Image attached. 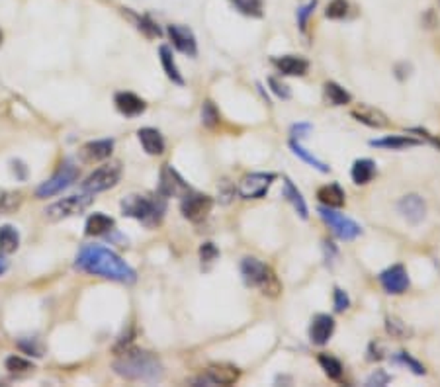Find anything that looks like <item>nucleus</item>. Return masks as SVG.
<instances>
[{
    "instance_id": "obj_1",
    "label": "nucleus",
    "mask_w": 440,
    "mask_h": 387,
    "mask_svg": "<svg viewBox=\"0 0 440 387\" xmlns=\"http://www.w3.org/2000/svg\"><path fill=\"white\" fill-rule=\"evenodd\" d=\"M74 266L81 272L100 276L112 282L133 283L137 280L136 270L120 254L102 245H84L76 254Z\"/></svg>"
},
{
    "instance_id": "obj_2",
    "label": "nucleus",
    "mask_w": 440,
    "mask_h": 387,
    "mask_svg": "<svg viewBox=\"0 0 440 387\" xmlns=\"http://www.w3.org/2000/svg\"><path fill=\"white\" fill-rule=\"evenodd\" d=\"M115 374L129 381L157 384L165 377V366L161 358L141 348H124L114 360Z\"/></svg>"
},
{
    "instance_id": "obj_3",
    "label": "nucleus",
    "mask_w": 440,
    "mask_h": 387,
    "mask_svg": "<svg viewBox=\"0 0 440 387\" xmlns=\"http://www.w3.org/2000/svg\"><path fill=\"white\" fill-rule=\"evenodd\" d=\"M167 211V198L161 194H151V196H141V194H131L122 199V213L126 217L143 223L145 227H157L165 217Z\"/></svg>"
},
{
    "instance_id": "obj_4",
    "label": "nucleus",
    "mask_w": 440,
    "mask_h": 387,
    "mask_svg": "<svg viewBox=\"0 0 440 387\" xmlns=\"http://www.w3.org/2000/svg\"><path fill=\"white\" fill-rule=\"evenodd\" d=\"M241 276L245 286L249 288H256L261 290L264 295L268 297H276L278 293L282 292V283L278 282L276 274L272 272V268L268 264H264L254 256H247L241 261Z\"/></svg>"
},
{
    "instance_id": "obj_5",
    "label": "nucleus",
    "mask_w": 440,
    "mask_h": 387,
    "mask_svg": "<svg viewBox=\"0 0 440 387\" xmlns=\"http://www.w3.org/2000/svg\"><path fill=\"white\" fill-rule=\"evenodd\" d=\"M124 174V167L120 160H110L104 163L102 167H98L83 182V192H90V194H98V192H106V190L114 188L120 182V178Z\"/></svg>"
},
{
    "instance_id": "obj_6",
    "label": "nucleus",
    "mask_w": 440,
    "mask_h": 387,
    "mask_svg": "<svg viewBox=\"0 0 440 387\" xmlns=\"http://www.w3.org/2000/svg\"><path fill=\"white\" fill-rule=\"evenodd\" d=\"M76 178H79V168L74 167V163L71 158H67V160H63V163L59 165L57 172H55L49 180H45L40 188L35 190V196L40 199L57 196L59 192H63V190L69 188Z\"/></svg>"
},
{
    "instance_id": "obj_7",
    "label": "nucleus",
    "mask_w": 440,
    "mask_h": 387,
    "mask_svg": "<svg viewBox=\"0 0 440 387\" xmlns=\"http://www.w3.org/2000/svg\"><path fill=\"white\" fill-rule=\"evenodd\" d=\"M92 196L95 194L84 192V194H79V196H69V198L59 199V201H55L45 210V220L63 221L69 220V217H74V215H79V213H83L84 210L90 208V204L95 199Z\"/></svg>"
},
{
    "instance_id": "obj_8",
    "label": "nucleus",
    "mask_w": 440,
    "mask_h": 387,
    "mask_svg": "<svg viewBox=\"0 0 440 387\" xmlns=\"http://www.w3.org/2000/svg\"><path fill=\"white\" fill-rule=\"evenodd\" d=\"M211 208H213V198L196 190H190L180 198V211L192 223H202L208 220Z\"/></svg>"
},
{
    "instance_id": "obj_9",
    "label": "nucleus",
    "mask_w": 440,
    "mask_h": 387,
    "mask_svg": "<svg viewBox=\"0 0 440 387\" xmlns=\"http://www.w3.org/2000/svg\"><path fill=\"white\" fill-rule=\"evenodd\" d=\"M319 215H321V220L325 221L327 225L333 229V233H335L336 237L343 239V241H355L357 237L362 235V227L358 225L357 221L346 217V215L339 213V211H335V208L321 206V208H319Z\"/></svg>"
},
{
    "instance_id": "obj_10",
    "label": "nucleus",
    "mask_w": 440,
    "mask_h": 387,
    "mask_svg": "<svg viewBox=\"0 0 440 387\" xmlns=\"http://www.w3.org/2000/svg\"><path fill=\"white\" fill-rule=\"evenodd\" d=\"M276 180L274 172H251L245 174L237 184V194L243 199H261L268 194V190Z\"/></svg>"
},
{
    "instance_id": "obj_11",
    "label": "nucleus",
    "mask_w": 440,
    "mask_h": 387,
    "mask_svg": "<svg viewBox=\"0 0 440 387\" xmlns=\"http://www.w3.org/2000/svg\"><path fill=\"white\" fill-rule=\"evenodd\" d=\"M241 377V370L233 364H211L206 368L204 376L194 379L192 384L198 386H233Z\"/></svg>"
},
{
    "instance_id": "obj_12",
    "label": "nucleus",
    "mask_w": 440,
    "mask_h": 387,
    "mask_svg": "<svg viewBox=\"0 0 440 387\" xmlns=\"http://www.w3.org/2000/svg\"><path fill=\"white\" fill-rule=\"evenodd\" d=\"M188 182L184 178L180 176L179 172L170 165H165L161 168V174H158V194L165 196V198H182L186 192H190Z\"/></svg>"
},
{
    "instance_id": "obj_13",
    "label": "nucleus",
    "mask_w": 440,
    "mask_h": 387,
    "mask_svg": "<svg viewBox=\"0 0 440 387\" xmlns=\"http://www.w3.org/2000/svg\"><path fill=\"white\" fill-rule=\"evenodd\" d=\"M377 280L382 283V288L391 295H401V293L407 292L409 286H411L409 274L403 264H393V266L386 268L377 276Z\"/></svg>"
},
{
    "instance_id": "obj_14",
    "label": "nucleus",
    "mask_w": 440,
    "mask_h": 387,
    "mask_svg": "<svg viewBox=\"0 0 440 387\" xmlns=\"http://www.w3.org/2000/svg\"><path fill=\"white\" fill-rule=\"evenodd\" d=\"M398 211L407 223L419 225L427 217V201L419 194H407L398 201Z\"/></svg>"
},
{
    "instance_id": "obj_15",
    "label": "nucleus",
    "mask_w": 440,
    "mask_h": 387,
    "mask_svg": "<svg viewBox=\"0 0 440 387\" xmlns=\"http://www.w3.org/2000/svg\"><path fill=\"white\" fill-rule=\"evenodd\" d=\"M168 35H170L172 45H174L180 53H184V55H188V57H196V55H198V42H196V35H194V32L190 30L188 26L170 24V26H168Z\"/></svg>"
},
{
    "instance_id": "obj_16",
    "label": "nucleus",
    "mask_w": 440,
    "mask_h": 387,
    "mask_svg": "<svg viewBox=\"0 0 440 387\" xmlns=\"http://www.w3.org/2000/svg\"><path fill=\"white\" fill-rule=\"evenodd\" d=\"M114 151V139H98V141H88L81 147L79 151V157L83 163H88V165H95V163H100V160H106L110 158Z\"/></svg>"
},
{
    "instance_id": "obj_17",
    "label": "nucleus",
    "mask_w": 440,
    "mask_h": 387,
    "mask_svg": "<svg viewBox=\"0 0 440 387\" xmlns=\"http://www.w3.org/2000/svg\"><path fill=\"white\" fill-rule=\"evenodd\" d=\"M335 333V319L331 315L319 313L315 315L313 321L309 324V340L317 346L327 345Z\"/></svg>"
},
{
    "instance_id": "obj_18",
    "label": "nucleus",
    "mask_w": 440,
    "mask_h": 387,
    "mask_svg": "<svg viewBox=\"0 0 440 387\" xmlns=\"http://www.w3.org/2000/svg\"><path fill=\"white\" fill-rule=\"evenodd\" d=\"M274 67L284 74V76H304L309 71V61L300 57V55H282L274 57Z\"/></svg>"
},
{
    "instance_id": "obj_19",
    "label": "nucleus",
    "mask_w": 440,
    "mask_h": 387,
    "mask_svg": "<svg viewBox=\"0 0 440 387\" xmlns=\"http://www.w3.org/2000/svg\"><path fill=\"white\" fill-rule=\"evenodd\" d=\"M114 104L117 108V112L126 115V117H137L147 110L145 100H141L133 92H117L114 98Z\"/></svg>"
},
{
    "instance_id": "obj_20",
    "label": "nucleus",
    "mask_w": 440,
    "mask_h": 387,
    "mask_svg": "<svg viewBox=\"0 0 440 387\" xmlns=\"http://www.w3.org/2000/svg\"><path fill=\"white\" fill-rule=\"evenodd\" d=\"M352 117L360 122V124H364L368 127H376V129H382V127L388 126V115L384 114L382 110H377L374 106H368V104H360L357 106L352 112Z\"/></svg>"
},
{
    "instance_id": "obj_21",
    "label": "nucleus",
    "mask_w": 440,
    "mask_h": 387,
    "mask_svg": "<svg viewBox=\"0 0 440 387\" xmlns=\"http://www.w3.org/2000/svg\"><path fill=\"white\" fill-rule=\"evenodd\" d=\"M137 137H139V143L147 155L157 157V155L165 153V137L161 135V131L155 127H141L137 131Z\"/></svg>"
},
{
    "instance_id": "obj_22",
    "label": "nucleus",
    "mask_w": 440,
    "mask_h": 387,
    "mask_svg": "<svg viewBox=\"0 0 440 387\" xmlns=\"http://www.w3.org/2000/svg\"><path fill=\"white\" fill-rule=\"evenodd\" d=\"M370 145L377 147V149H389V151H401L407 147H419L423 145V139H415L409 135H388L384 139H372Z\"/></svg>"
},
{
    "instance_id": "obj_23",
    "label": "nucleus",
    "mask_w": 440,
    "mask_h": 387,
    "mask_svg": "<svg viewBox=\"0 0 440 387\" xmlns=\"http://www.w3.org/2000/svg\"><path fill=\"white\" fill-rule=\"evenodd\" d=\"M115 221L114 217H110V215H106L102 211H96L92 213L88 220H86V235L88 237H100V235H106V233H110V231L114 229Z\"/></svg>"
},
{
    "instance_id": "obj_24",
    "label": "nucleus",
    "mask_w": 440,
    "mask_h": 387,
    "mask_svg": "<svg viewBox=\"0 0 440 387\" xmlns=\"http://www.w3.org/2000/svg\"><path fill=\"white\" fill-rule=\"evenodd\" d=\"M317 199L321 201V206L327 208H343L345 206V190L339 184H325L317 190Z\"/></svg>"
},
{
    "instance_id": "obj_25",
    "label": "nucleus",
    "mask_w": 440,
    "mask_h": 387,
    "mask_svg": "<svg viewBox=\"0 0 440 387\" xmlns=\"http://www.w3.org/2000/svg\"><path fill=\"white\" fill-rule=\"evenodd\" d=\"M376 174V163L372 158H358L350 168V176L352 182L358 186H364L368 182H372V178Z\"/></svg>"
},
{
    "instance_id": "obj_26",
    "label": "nucleus",
    "mask_w": 440,
    "mask_h": 387,
    "mask_svg": "<svg viewBox=\"0 0 440 387\" xmlns=\"http://www.w3.org/2000/svg\"><path fill=\"white\" fill-rule=\"evenodd\" d=\"M284 198L288 199L293 206V210L298 211V215L302 220H307L309 217V210H307V204H305L302 192L298 190V186L293 184L290 178H284Z\"/></svg>"
},
{
    "instance_id": "obj_27",
    "label": "nucleus",
    "mask_w": 440,
    "mask_h": 387,
    "mask_svg": "<svg viewBox=\"0 0 440 387\" xmlns=\"http://www.w3.org/2000/svg\"><path fill=\"white\" fill-rule=\"evenodd\" d=\"M158 55H161V65H163V69H165L168 79L174 84H179V86H184V76L180 74L179 65H177L174 57H172L170 47L168 45H161L158 47Z\"/></svg>"
},
{
    "instance_id": "obj_28",
    "label": "nucleus",
    "mask_w": 440,
    "mask_h": 387,
    "mask_svg": "<svg viewBox=\"0 0 440 387\" xmlns=\"http://www.w3.org/2000/svg\"><path fill=\"white\" fill-rule=\"evenodd\" d=\"M290 149H292V153L295 155V157L302 158L304 163H307V165H309L311 168H315V170H319V172H323V174L331 170V167H329L327 163H323L321 158H317L315 155H311L307 149H304V147H302V143H300V141L290 139Z\"/></svg>"
},
{
    "instance_id": "obj_29",
    "label": "nucleus",
    "mask_w": 440,
    "mask_h": 387,
    "mask_svg": "<svg viewBox=\"0 0 440 387\" xmlns=\"http://www.w3.org/2000/svg\"><path fill=\"white\" fill-rule=\"evenodd\" d=\"M20 247V233L12 225L0 227V254H12Z\"/></svg>"
},
{
    "instance_id": "obj_30",
    "label": "nucleus",
    "mask_w": 440,
    "mask_h": 387,
    "mask_svg": "<svg viewBox=\"0 0 440 387\" xmlns=\"http://www.w3.org/2000/svg\"><path fill=\"white\" fill-rule=\"evenodd\" d=\"M325 98L329 100V104L331 106H346L350 104V100H352V96L348 90H345L341 84L333 83V81H329L325 83Z\"/></svg>"
},
{
    "instance_id": "obj_31",
    "label": "nucleus",
    "mask_w": 440,
    "mask_h": 387,
    "mask_svg": "<svg viewBox=\"0 0 440 387\" xmlns=\"http://www.w3.org/2000/svg\"><path fill=\"white\" fill-rule=\"evenodd\" d=\"M319 366L323 368V372H325L327 376L331 377V379H341L343 377V372H345V368L341 364V360H336L335 356H329V354H319Z\"/></svg>"
},
{
    "instance_id": "obj_32",
    "label": "nucleus",
    "mask_w": 440,
    "mask_h": 387,
    "mask_svg": "<svg viewBox=\"0 0 440 387\" xmlns=\"http://www.w3.org/2000/svg\"><path fill=\"white\" fill-rule=\"evenodd\" d=\"M391 360H393L396 364H399V366H405L407 370H411L415 376H425V374H427V370H425V366L421 364L419 360H415V358L409 354V352H405V350H401V352H398V354H393Z\"/></svg>"
},
{
    "instance_id": "obj_33",
    "label": "nucleus",
    "mask_w": 440,
    "mask_h": 387,
    "mask_svg": "<svg viewBox=\"0 0 440 387\" xmlns=\"http://www.w3.org/2000/svg\"><path fill=\"white\" fill-rule=\"evenodd\" d=\"M235 6V10H239L245 16L251 18H262V0H229Z\"/></svg>"
},
{
    "instance_id": "obj_34",
    "label": "nucleus",
    "mask_w": 440,
    "mask_h": 387,
    "mask_svg": "<svg viewBox=\"0 0 440 387\" xmlns=\"http://www.w3.org/2000/svg\"><path fill=\"white\" fill-rule=\"evenodd\" d=\"M4 366H6V370H8L10 374H30V372L35 370V366H33L30 360H26V358H22V356L16 354L8 356L6 362H4Z\"/></svg>"
},
{
    "instance_id": "obj_35",
    "label": "nucleus",
    "mask_w": 440,
    "mask_h": 387,
    "mask_svg": "<svg viewBox=\"0 0 440 387\" xmlns=\"http://www.w3.org/2000/svg\"><path fill=\"white\" fill-rule=\"evenodd\" d=\"M386 331H388V335L393 336V338H407V336L411 335L407 324L403 323L399 317H396V315L386 317Z\"/></svg>"
},
{
    "instance_id": "obj_36",
    "label": "nucleus",
    "mask_w": 440,
    "mask_h": 387,
    "mask_svg": "<svg viewBox=\"0 0 440 387\" xmlns=\"http://www.w3.org/2000/svg\"><path fill=\"white\" fill-rule=\"evenodd\" d=\"M220 110L215 108V104H213L211 100H206L204 106H202V124L206 127H210V129H213V127L220 126Z\"/></svg>"
},
{
    "instance_id": "obj_37",
    "label": "nucleus",
    "mask_w": 440,
    "mask_h": 387,
    "mask_svg": "<svg viewBox=\"0 0 440 387\" xmlns=\"http://www.w3.org/2000/svg\"><path fill=\"white\" fill-rule=\"evenodd\" d=\"M22 206L20 192H2L0 194V213H12Z\"/></svg>"
},
{
    "instance_id": "obj_38",
    "label": "nucleus",
    "mask_w": 440,
    "mask_h": 387,
    "mask_svg": "<svg viewBox=\"0 0 440 387\" xmlns=\"http://www.w3.org/2000/svg\"><path fill=\"white\" fill-rule=\"evenodd\" d=\"M348 14V2L346 0H331L327 4L325 16L329 20H343Z\"/></svg>"
},
{
    "instance_id": "obj_39",
    "label": "nucleus",
    "mask_w": 440,
    "mask_h": 387,
    "mask_svg": "<svg viewBox=\"0 0 440 387\" xmlns=\"http://www.w3.org/2000/svg\"><path fill=\"white\" fill-rule=\"evenodd\" d=\"M18 346H20L26 354L35 356V358H42L43 356V345L40 343V338H35V336H32V338H30V336L20 338V340H18Z\"/></svg>"
},
{
    "instance_id": "obj_40",
    "label": "nucleus",
    "mask_w": 440,
    "mask_h": 387,
    "mask_svg": "<svg viewBox=\"0 0 440 387\" xmlns=\"http://www.w3.org/2000/svg\"><path fill=\"white\" fill-rule=\"evenodd\" d=\"M220 258V251H218V247L213 245V242H204L202 247H199V261H202V266H210L213 262Z\"/></svg>"
},
{
    "instance_id": "obj_41",
    "label": "nucleus",
    "mask_w": 440,
    "mask_h": 387,
    "mask_svg": "<svg viewBox=\"0 0 440 387\" xmlns=\"http://www.w3.org/2000/svg\"><path fill=\"white\" fill-rule=\"evenodd\" d=\"M137 28H139V32H143L149 38V40H153V38H158L161 35V28H158V24L151 20L149 16H141V18H137Z\"/></svg>"
},
{
    "instance_id": "obj_42",
    "label": "nucleus",
    "mask_w": 440,
    "mask_h": 387,
    "mask_svg": "<svg viewBox=\"0 0 440 387\" xmlns=\"http://www.w3.org/2000/svg\"><path fill=\"white\" fill-rule=\"evenodd\" d=\"M315 6H317V0H309L307 4L298 8V14H295V16H298V26H300L302 32L307 30V20H309V16L313 14Z\"/></svg>"
},
{
    "instance_id": "obj_43",
    "label": "nucleus",
    "mask_w": 440,
    "mask_h": 387,
    "mask_svg": "<svg viewBox=\"0 0 440 387\" xmlns=\"http://www.w3.org/2000/svg\"><path fill=\"white\" fill-rule=\"evenodd\" d=\"M268 84H270V90H272L274 94L278 96V98H282V100H290V98H292V90H290V86L280 83L276 76H268Z\"/></svg>"
},
{
    "instance_id": "obj_44",
    "label": "nucleus",
    "mask_w": 440,
    "mask_h": 387,
    "mask_svg": "<svg viewBox=\"0 0 440 387\" xmlns=\"http://www.w3.org/2000/svg\"><path fill=\"white\" fill-rule=\"evenodd\" d=\"M393 377L389 376L386 370H374L366 379V386H377V387H384L388 386L389 381H391Z\"/></svg>"
},
{
    "instance_id": "obj_45",
    "label": "nucleus",
    "mask_w": 440,
    "mask_h": 387,
    "mask_svg": "<svg viewBox=\"0 0 440 387\" xmlns=\"http://www.w3.org/2000/svg\"><path fill=\"white\" fill-rule=\"evenodd\" d=\"M350 307V297H348V293L345 290H341V288H335V311L336 313H343Z\"/></svg>"
},
{
    "instance_id": "obj_46",
    "label": "nucleus",
    "mask_w": 440,
    "mask_h": 387,
    "mask_svg": "<svg viewBox=\"0 0 440 387\" xmlns=\"http://www.w3.org/2000/svg\"><path fill=\"white\" fill-rule=\"evenodd\" d=\"M311 129H313L311 124H295V126H292L290 135H292V139H295V141H302V139H305V137L311 133Z\"/></svg>"
},
{
    "instance_id": "obj_47",
    "label": "nucleus",
    "mask_w": 440,
    "mask_h": 387,
    "mask_svg": "<svg viewBox=\"0 0 440 387\" xmlns=\"http://www.w3.org/2000/svg\"><path fill=\"white\" fill-rule=\"evenodd\" d=\"M411 131H413V133H419V135L423 137V139H427L429 143H432V145L439 147V149H440V137L430 135V133H429V131H427V129H421V127H413Z\"/></svg>"
},
{
    "instance_id": "obj_48",
    "label": "nucleus",
    "mask_w": 440,
    "mask_h": 387,
    "mask_svg": "<svg viewBox=\"0 0 440 387\" xmlns=\"http://www.w3.org/2000/svg\"><path fill=\"white\" fill-rule=\"evenodd\" d=\"M325 245V258H327V264H333V258L336 256V249H335V245L333 242H329L325 241L323 242Z\"/></svg>"
},
{
    "instance_id": "obj_49",
    "label": "nucleus",
    "mask_w": 440,
    "mask_h": 387,
    "mask_svg": "<svg viewBox=\"0 0 440 387\" xmlns=\"http://www.w3.org/2000/svg\"><path fill=\"white\" fill-rule=\"evenodd\" d=\"M8 268H10V262L6 258V254H0V276L8 272Z\"/></svg>"
},
{
    "instance_id": "obj_50",
    "label": "nucleus",
    "mask_w": 440,
    "mask_h": 387,
    "mask_svg": "<svg viewBox=\"0 0 440 387\" xmlns=\"http://www.w3.org/2000/svg\"><path fill=\"white\" fill-rule=\"evenodd\" d=\"M0 45H2V32H0Z\"/></svg>"
},
{
    "instance_id": "obj_51",
    "label": "nucleus",
    "mask_w": 440,
    "mask_h": 387,
    "mask_svg": "<svg viewBox=\"0 0 440 387\" xmlns=\"http://www.w3.org/2000/svg\"><path fill=\"white\" fill-rule=\"evenodd\" d=\"M439 2H440V0H439Z\"/></svg>"
}]
</instances>
